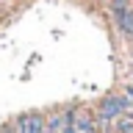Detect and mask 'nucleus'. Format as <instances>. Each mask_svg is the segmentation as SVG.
<instances>
[{
	"instance_id": "obj_3",
	"label": "nucleus",
	"mask_w": 133,
	"mask_h": 133,
	"mask_svg": "<svg viewBox=\"0 0 133 133\" xmlns=\"http://www.w3.org/2000/svg\"><path fill=\"white\" fill-rule=\"evenodd\" d=\"M47 130V119L39 114H22L17 119V133H44Z\"/></svg>"
},
{
	"instance_id": "obj_2",
	"label": "nucleus",
	"mask_w": 133,
	"mask_h": 133,
	"mask_svg": "<svg viewBox=\"0 0 133 133\" xmlns=\"http://www.w3.org/2000/svg\"><path fill=\"white\" fill-rule=\"evenodd\" d=\"M111 11H114V22H116V28H119L125 36H130V39H133V11L128 8V3L114 0V3H111Z\"/></svg>"
},
{
	"instance_id": "obj_4",
	"label": "nucleus",
	"mask_w": 133,
	"mask_h": 133,
	"mask_svg": "<svg viewBox=\"0 0 133 133\" xmlns=\"http://www.w3.org/2000/svg\"><path fill=\"white\" fill-rule=\"evenodd\" d=\"M94 122L97 119H91V116H75V130L78 133H97Z\"/></svg>"
},
{
	"instance_id": "obj_8",
	"label": "nucleus",
	"mask_w": 133,
	"mask_h": 133,
	"mask_svg": "<svg viewBox=\"0 0 133 133\" xmlns=\"http://www.w3.org/2000/svg\"><path fill=\"white\" fill-rule=\"evenodd\" d=\"M44 133H50V130H44Z\"/></svg>"
},
{
	"instance_id": "obj_7",
	"label": "nucleus",
	"mask_w": 133,
	"mask_h": 133,
	"mask_svg": "<svg viewBox=\"0 0 133 133\" xmlns=\"http://www.w3.org/2000/svg\"><path fill=\"white\" fill-rule=\"evenodd\" d=\"M119 3H128V0H119Z\"/></svg>"
},
{
	"instance_id": "obj_5",
	"label": "nucleus",
	"mask_w": 133,
	"mask_h": 133,
	"mask_svg": "<svg viewBox=\"0 0 133 133\" xmlns=\"http://www.w3.org/2000/svg\"><path fill=\"white\" fill-rule=\"evenodd\" d=\"M64 122H66V119H64V114H53V116L47 119V130H50V133H61Z\"/></svg>"
},
{
	"instance_id": "obj_6",
	"label": "nucleus",
	"mask_w": 133,
	"mask_h": 133,
	"mask_svg": "<svg viewBox=\"0 0 133 133\" xmlns=\"http://www.w3.org/2000/svg\"><path fill=\"white\" fill-rule=\"evenodd\" d=\"M119 130H122V133H133V116L125 114L122 119H119Z\"/></svg>"
},
{
	"instance_id": "obj_1",
	"label": "nucleus",
	"mask_w": 133,
	"mask_h": 133,
	"mask_svg": "<svg viewBox=\"0 0 133 133\" xmlns=\"http://www.w3.org/2000/svg\"><path fill=\"white\" fill-rule=\"evenodd\" d=\"M128 111H130V100L122 97V94H114V97H108V100L100 103V108H97V125H100V128H108L114 119H122Z\"/></svg>"
}]
</instances>
